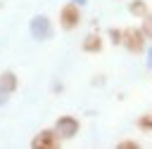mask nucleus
<instances>
[{"label": "nucleus", "mask_w": 152, "mask_h": 149, "mask_svg": "<svg viewBox=\"0 0 152 149\" xmlns=\"http://www.w3.org/2000/svg\"><path fill=\"white\" fill-rule=\"evenodd\" d=\"M128 12L133 14V17H145L147 12H150V5L145 2V0H131V5H128Z\"/></svg>", "instance_id": "8"}, {"label": "nucleus", "mask_w": 152, "mask_h": 149, "mask_svg": "<svg viewBox=\"0 0 152 149\" xmlns=\"http://www.w3.org/2000/svg\"><path fill=\"white\" fill-rule=\"evenodd\" d=\"M5 102H7V92H2V90H0V104H5Z\"/></svg>", "instance_id": "13"}, {"label": "nucleus", "mask_w": 152, "mask_h": 149, "mask_svg": "<svg viewBox=\"0 0 152 149\" xmlns=\"http://www.w3.org/2000/svg\"><path fill=\"white\" fill-rule=\"evenodd\" d=\"M145 43H147V38L142 35V31H140L138 26L121 28V45H124L131 54H142V52H145Z\"/></svg>", "instance_id": "1"}, {"label": "nucleus", "mask_w": 152, "mask_h": 149, "mask_svg": "<svg viewBox=\"0 0 152 149\" xmlns=\"http://www.w3.org/2000/svg\"><path fill=\"white\" fill-rule=\"evenodd\" d=\"M116 149H140V142L138 140H121V142H116Z\"/></svg>", "instance_id": "12"}, {"label": "nucleus", "mask_w": 152, "mask_h": 149, "mask_svg": "<svg viewBox=\"0 0 152 149\" xmlns=\"http://www.w3.org/2000/svg\"><path fill=\"white\" fill-rule=\"evenodd\" d=\"M107 35H109V43L112 45H116V47L121 45V28H109Z\"/></svg>", "instance_id": "11"}, {"label": "nucleus", "mask_w": 152, "mask_h": 149, "mask_svg": "<svg viewBox=\"0 0 152 149\" xmlns=\"http://www.w3.org/2000/svg\"><path fill=\"white\" fill-rule=\"evenodd\" d=\"M78 24H81V7L69 0L59 9V26H62V31H74Z\"/></svg>", "instance_id": "3"}, {"label": "nucleus", "mask_w": 152, "mask_h": 149, "mask_svg": "<svg viewBox=\"0 0 152 149\" xmlns=\"http://www.w3.org/2000/svg\"><path fill=\"white\" fill-rule=\"evenodd\" d=\"M140 31H142V35H145L147 40H152V12H147V14L142 17V24H140Z\"/></svg>", "instance_id": "9"}, {"label": "nucleus", "mask_w": 152, "mask_h": 149, "mask_svg": "<svg viewBox=\"0 0 152 149\" xmlns=\"http://www.w3.org/2000/svg\"><path fill=\"white\" fill-rule=\"evenodd\" d=\"M78 130H81V121H78L76 116L64 114V116H59V118L55 121V132L59 135L62 142H64V140H74Z\"/></svg>", "instance_id": "2"}, {"label": "nucleus", "mask_w": 152, "mask_h": 149, "mask_svg": "<svg viewBox=\"0 0 152 149\" xmlns=\"http://www.w3.org/2000/svg\"><path fill=\"white\" fill-rule=\"evenodd\" d=\"M102 47H104V40H102V35H100L97 31L88 33V35L83 38V43H81V50L88 52V54H100Z\"/></svg>", "instance_id": "6"}, {"label": "nucleus", "mask_w": 152, "mask_h": 149, "mask_svg": "<svg viewBox=\"0 0 152 149\" xmlns=\"http://www.w3.org/2000/svg\"><path fill=\"white\" fill-rule=\"evenodd\" d=\"M150 61H152V47H150Z\"/></svg>", "instance_id": "15"}, {"label": "nucleus", "mask_w": 152, "mask_h": 149, "mask_svg": "<svg viewBox=\"0 0 152 149\" xmlns=\"http://www.w3.org/2000/svg\"><path fill=\"white\" fill-rule=\"evenodd\" d=\"M0 90L7 92V95H12L17 90V73L14 71H2L0 73Z\"/></svg>", "instance_id": "7"}, {"label": "nucleus", "mask_w": 152, "mask_h": 149, "mask_svg": "<svg viewBox=\"0 0 152 149\" xmlns=\"http://www.w3.org/2000/svg\"><path fill=\"white\" fill-rule=\"evenodd\" d=\"M138 128L145 130V132H150V130H152V114H142V116L138 118Z\"/></svg>", "instance_id": "10"}, {"label": "nucleus", "mask_w": 152, "mask_h": 149, "mask_svg": "<svg viewBox=\"0 0 152 149\" xmlns=\"http://www.w3.org/2000/svg\"><path fill=\"white\" fill-rule=\"evenodd\" d=\"M59 144H62V140H59V135L55 132V128H43V130L36 132L33 140H31V147H33V149H57Z\"/></svg>", "instance_id": "4"}, {"label": "nucleus", "mask_w": 152, "mask_h": 149, "mask_svg": "<svg viewBox=\"0 0 152 149\" xmlns=\"http://www.w3.org/2000/svg\"><path fill=\"white\" fill-rule=\"evenodd\" d=\"M71 2H76V5H78V2H81V5H83V2H86V0H71Z\"/></svg>", "instance_id": "14"}, {"label": "nucleus", "mask_w": 152, "mask_h": 149, "mask_svg": "<svg viewBox=\"0 0 152 149\" xmlns=\"http://www.w3.org/2000/svg\"><path fill=\"white\" fill-rule=\"evenodd\" d=\"M28 28H31V35L36 38V40H50L52 38V24H50V19L48 17H33L31 19V24H28Z\"/></svg>", "instance_id": "5"}]
</instances>
